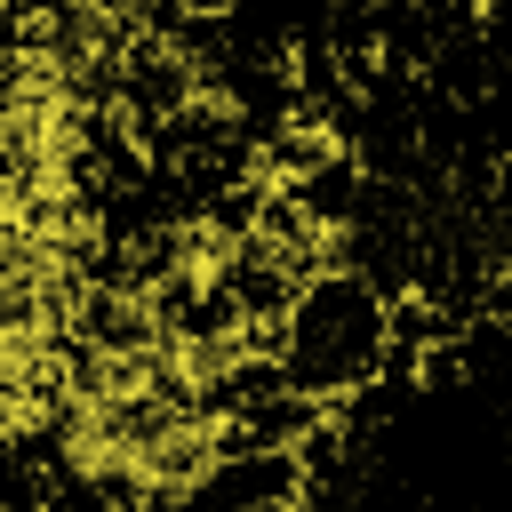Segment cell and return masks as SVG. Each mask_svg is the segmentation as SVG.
Wrapping results in <instances>:
<instances>
[{
	"instance_id": "6da1fadb",
	"label": "cell",
	"mask_w": 512,
	"mask_h": 512,
	"mask_svg": "<svg viewBox=\"0 0 512 512\" xmlns=\"http://www.w3.org/2000/svg\"><path fill=\"white\" fill-rule=\"evenodd\" d=\"M392 352H400L392 344V296L352 264H320L272 328L280 384L320 400V408H344L352 392H368L392 368Z\"/></svg>"
}]
</instances>
